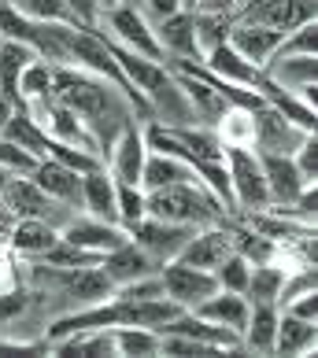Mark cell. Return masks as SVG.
Masks as SVG:
<instances>
[{"instance_id":"cell-1","label":"cell","mask_w":318,"mask_h":358,"mask_svg":"<svg viewBox=\"0 0 318 358\" xmlns=\"http://www.w3.org/2000/svg\"><path fill=\"white\" fill-rule=\"evenodd\" d=\"M144 215L159 222H178V225H215L230 215L215 200V192L204 181H181V185H163V189L144 192Z\"/></svg>"},{"instance_id":"cell-2","label":"cell","mask_w":318,"mask_h":358,"mask_svg":"<svg viewBox=\"0 0 318 358\" xmlns=\"http://www.w3.org/2000/svg\"><path fill=\"white\" fill-rule=\"evenodd\" d=\"M0 200H4V207L15 218H41V222L52 225V229H63L74 215H82V210H74L67 203L52 200L48 192H41L30 181V174H11L4 181V189H0Z\"/></svg>"},{"instance_id":"cell-3","label":"cell","mask_w":318,"mask_h":358,"mask_svg":"<svg viewBox=\"0 0 318 358\" xmlns=\"http://www.w3.org/2000/svg\"><path fill=\"white\" fill-rule=\"evenodd\" d=\"M222 163L230 174V189H233V210H267L270 196H267V181H263V166L259 155L241 144H226L222 148Z\"/></svg>"},{"instance_id":"cell-4","label":"cell","mask_w":318,"mask_h":358,"mask_svg":"<svg viewBox=\"0 0 318 358\" xmlns=\"http://www.w3.org/2000/svg\"><path fill=\"white\" fill-rule=\"evenodd\" d=\"M314 19H318V0H244L241 11L233 15V22L267 26L277 34H289Z\"/></svg>"},{"instance_id":"cell-5","label":"cell","mask_w":318,"mask_h":358,"mask_svg":"<svg viewBox=\"0 0 318 358\" xmlns=\"http://www.w3.org/2000/svg\"><path fill=\"white\" fill-rule=\"evenodd\" d=\"M307 129L293 126L282 111H274L270 103H263L259 111H251V152L256 155H293Z\"/></svg>"},{"instance_id":"cell-6","label":"cell","mask_w":318,"mask_h":358,"mask_svg":"<svg viewBox=\"0 0 318 358\" xmlns=\"http://www.w3.org/2000/svg\"><path fill=\"white\" fill-rule=\"evenodd\" d=\"M196 233V225H178V222H159V218H148L144 215L141 222L126 225V236L134 241L137 248H144L155 262H174L178 251L189 244V236Z\"/></svg>"},{"instance_id":"cell-7","label":"cell","mask_w":318,"mask_h":358,"mask_svg":"<svg viewBox=\"0 0 318 358\" xmlns=\"http://www.w3.org/2000/svg\"><path fill=\"white\" fill-rule=\"evenodd\" d=\"M159 281H163V296L170 303H178L181 310H193L196 303H204L207 296L219 292L215 273L185 266V262H167V266L159 270Z\"/></svg>"},{"instance_id":"cell-8","label":"cell","mask_w":318,"mask_h":358,"mask_svg":"<svg viewBox=\"0 0 318 358\" xmlns=\"http://www.w3.org/2000/svg\"><path fill=\"white\" fill-rule=\"evenodd\" d=\"M263 74L277 89L293 92L303 103L314 108V89H318V59L314 56H270L263 63Z\"/></svg>"},{"instance_id":"cell-9","label":"cell","mask_w":318,"mask_h":358,"mask_svg":"<svg viewBox=\"0 0 318 358\" xmlns=\"http://www.w3.org/2000/svg\"><path fill=\"white\" fill-rule=\"evenodd\" d=\"M230 255H233V236H230V229L222 222H215V225H200V229L189 236V244L178 251L174 262H185V266L215 273Z\"/></svg>"},{"instance_id":"cell-10","label":"cell","mask_w":318,"mask_h":358,"mask_svg":"<svg viewBox=\"0 0 318 358\" xmlns=\"http://www.w3.org/2000/svg\"><path fill=\"white\" fill-rule=\"evenodd\" d=\"M100 270H104V277H108L115 288H123V285L141 281V277H155L159 270H163V262H155L148 251L137 248L126 236L118 248H111V251H104V255H100Z\"/></svg>"},{"instance_id":"cell-11","label":"cell","mask_w":318,"mask_h":358,"mask_svg":"<svg viewBox=\"0 0 318 358\" xmlns=\"http://www.w3.org/2000/svg\"><path fill=\"white\" fill-rule=\"evenodd\" d=\"M100 22H108V26H111V41H118L123 48L137 52V56H144V59L163 63V52H159V45H155V34H152V26L144 22L141 11L118 4V8H111Z\"/></svg>"},{"instance_id":"cell-12","label":"cell","mask_w":318,"mask_h":358,"mask_svg":"<svg viewBox=\"0 0 318 358\" xmlns=\"http://www.w3.org/2000/svg\"><path fill=\"white\" fill-rule=\"evenodd\" d=\"M144 159H148V148H144V134L137 122H126V129L118 134L115 148L108 155V174L118 185H141V170H144Z\"/></svg>"},{"instance_id":"cell-13","label":"cell","mask_w":318,"mask_h":358,"mask_svg":"<svg viewBox=\"0 0 318 358\" xmlns=\"http://www.w3.org/2000/svg\"><path fill=\"white\" fill-rule=\"evenodd\" d=\"M60 236L67 244L89 251V255H104V251H111L126 241V229L123 225H111V222H100V218H89V215H74L60 229Z\"/></svg>"},{"instance_id":"cell-14","label":"cell","mask_w":318,"mask_h":358,"mask_svg":"<svg viewBox=\"0 0 318 358\" xmlns=\"http://www.w3.org/2000/svg\"><path fill=\"white\" fill-rule=\"evenodd\" d=\"M259 166H263V181H267L270 207H277V210L293 207L296 196L307 189V181L300 178L293 155H259Z\"/></svg>"},{"instance_id":"cell-15","label":"cell","mask_w":318,"mask_h":358,"mask_svg":"<svg viewBox=\"0 0 318 358\" xmlns=\"http://www.w3.org/2000/svg\"><path fill=\"white\" fill-rule=\"evenodd\" d=\"M152 34H155V45H159V52H163L167 63L170 59H196V63H204L200 48H196V34H193V11H174L170 19L155 22Z\"/></svg>"},{"instance_id":"cell-16","label":"cell","mask_w":318,"mask_h":358,"mask_svg":"<svg viewBox=\"0 0 318 358\" xmlns=\"http://www.w3.org/2000/svg\"><path fill=\"white\" fill-rule=\"evenodd\" d=\"M30 181H34L41 192H48L52 200H60V203H67V207H74V210H82V174H78V170H71V166H63V163H56V159L45 155L41 163L34 166Z\"/></svg>"},{"instance_id":"cell-17","label":"cell","mask_w":318,"mask_h":358,"mask_svg":"<svg viewBox=\"0 0 318 358\" xmlns=\"http://www.w3.org/2000/svg\"><path fill=\"white\" fill-rule=\"evenodd\" d=\"M204 67L222 78V82H230V85H241V89H251L256 92L259 82H263V67H256V63H248L244 56H237V52L230 45H219V48H211L207 56H204Z\"/></svg>"},{"instance_id":"cell-18","label":"cell","mask_w":318,"mask_h":358,"mask_svg":"<svg viewBox=\"0 0 318 358\" xmlns=\"http://www.w3.org/2000/svg\"><path fill=\"white\" fill-rule=\"evenodd\" d=\"M193 314H196V317H207V322H215V325H226V329H233V333H244L248 314H251V303L241 296V292L219 288L215 296H207L204 303H196Z\"/></svg>"},{"instance_id":"cell-19","label":"cell","mask_w":318,"mask_h":358,"mask_svg":"<svg viewBox=\"0 0 318 358\" xmlns=\"http://www.w3.org/2000/svg\"><path fill=\"white\" fill-rule=\"evenodd\" d=\"M282 37L285 34H277V30H267V26H251V22H233V30H230V48L237 52V56H244L248 63H256V67H263L270 56H274V48L282 45Z\"/></svg>"},{"instance_id":"cell-20","label":"cell","mask_w":318,"mask_h":358,"mask_svg":"<svg viewBox=\"0 0 318 358\" xmlns=\"http://www.w3.org/2000/svg\"><path fill=\"white\" fill-rule=\"evenodd\" d=\"M82 215L100 218L118 225V207H115V178L108 170H92V174H82Z\"/></svg>"},{"instance_id":"cell-21","label":"cell","mask_w":318,"mask_h":358,"mask_svg":"<svg viewBox=\"0 0 318 358\" xmlns=\"http://www.w3.org/2000/svg\"><path fill=\"white\" fill-rule=\"evenodd\" d=\"M37 59V52L22 41H11V37H0V96L11 100L15 108H22L19 100V74Z\"/></svg>"},{"instance_id":"cell-22","label":"cell","mask_w":318,"mask_h":358,"mask_svg":"<svg viewBox=\"0 0 318 358\" xmlns=\"http://www.w3.org/2000/svg\"><path fill=\"white\" fill-rule=\"evenodd\" d=\"M60 241V229H52L41 218H15L8 229V244L11 251H19L26 259H41L45 251Z\"/></svg>"},{"instance_id":"cell-23","label":"cell","mask_w":318,"mask_h":358,"mask_svg":"<svg viewBox=\"0 0 318 358\" xmlns=\"http://www.w3.org/2000/svg\"><path fill=\"white\" fill-rule=\"evenodd\" d=\"M181 181H200L193 163L185 159H174V155H159V152H148L144 159V170H141V189H163V185H181Z\"/></svg>"},{"instance_id":"cell-24","label":"cell","mask_w":318,"mask_h":358,"mask_svg":"<svg viewBox=\"0 0 318 358\" xmlns=\"http://www.w3.org/2000/svg\"><path fill=\"white\" fill-rule=\"evenodd\" d=\"M318 343V329L314 322H303V317L277 310V336H274V351L277 355H307Z\"/></svg>"},{"instance_id":"cell-25","label":"cell","mask_w":318,"mask_h":358,"mask_svg":"<svg viewBox=\"0 0 318 358\" xmlns=\"http://www.w3.org/2000/svg\"><path fill=\"white\" fill-rule=\"evenodd\" d=\"M274 336H277V307L259 303L248 314V325L241 333V351L251 355H274Z\"/></svg>"},{"instance_id":"cell-26","label":"cell","mask_w":318,"mask_h":358,"mask_svg":"<svg viewBox=\"0 0 318 358\" xmlns=\"http://www.w3.org/2000/svg\"><path fill=\"white\" fill-rule=\"evenodd\" d=\"M0 137H8L11 144H19L22 152H30L34 159H45L48 155V134L41 126H37V118L26 111V108H15L11 111V118H8V126H4V134Z\"/></svg>"},{"instance_id":"cell-27","label":"cell","mask_w":318,"mask_h":358,"mask_svg":"<svg viewBox=\"0 0 318 358\" xmlns=\"http://www.w3.org/2000/svg\"><path fill=\"white\" fill-rule=\"evenodd\" d=\"M282 281H285V266H277V262H259V266H251V273H248L244 299L251 303V307H259V303H270V307H277V292H282Z\"/></svg>"},{"instance_id":"cell-28","label":"cell","mask_w":318,"mask_h":358,"mask_svg":"<svg viewBox=\"0 0 318 358\" xmlns=\"http://www.w3.org/2000/svg\"><path fill=\"white\" fill-rule=\"evenodd\" d=\"M170 134L181 141V148L193 155V163H211L222 159V141L211 126H167Z\"/></svg>"},{"instance_id":"cell-29","label":"cell","mask_w":318,"mask_h":358,"mask_svg":"<svg viewBox=\"0 0 318 358\" xmlns=\"http://www.w3.org/2000/svg\"><path fill=\"white\" fill-rule=\"evenodd\" d=\"M233 30V15H219V11H193V34L200 56H207L211 48L226 45Z\"/></svg>"},{"instance_id":"cell-30","label":"cell","mask_w":318,"mask_h":358,"mask_svg":"<svg viewBox=\"0 0 318 358\" xmlns=\"http://www.w3.org/2000/svg\"><path fill=\"white\" fill-rule=\"evenodd\" d=\"M115 351L134 355V358H152V355H159V333L155 329H144V325H118Z\"/></svg>"},{"instance_id":"cell-31","label":"cell","mask_w":318,"mask_h":358,"mask_svg":"<svg viewBox=\"0 0 318 358\" xmlns=\"http://www.w3.org/2000/svg\"><path fill=\"white\" fill-rule=\"evenodd\" d=\"M48 159H56V163L78 170V174H92V170L104 166L100 155H92L85 148H78V144H63V141H48Z\"/></svg>"},{"instance_id":"cell-32","label":"cell","mask_w":318,"mask_h":358,"mask_svg":"<svg viewBox=\"0 0 318 358\" xmlns=\"http://www.w3.org/2000/svg\"><path fill=\"white\" fill-rule=\"evenodd\" d=\"M274 56H318V19L289 30L282 45L274 48Z\"/></svg>"},{"instance_id":"cell-33","label":"cell","mask_w":318,"mask_h":358,"mask_svg":"<svg viewBox=\"0 0 318 358\" xmlns=\"http://www.w3.org/2000/svg\"><path fill=\"white\" fill-rule=\"evenodd\" d=\"M52 89V63L45 59H34L30 67L19 74V100H37V96H48Z\"/></svg>"},{"instance_id":"cell-34","label":"cell","mask_w":318,"mask_h":358,"mask_svg":"<svg viewBox=\"0 0 318 358\" xmlns=\"http://www.w3.org/2000/svg\"><path fill=\"white\" fill-rule=\"evenodd\" d=\"M115 207H118V225H134L144 218V189L141 185H118L115 181Z\"/></svg>"},{"instance_id":"cell-35","label":"cell","mask_w":318,"mask_h":358,"mask_svg":"<svg viewBox=\"0 0 318 358\" xmlns=\"http://www.w3.org/2000/svg\"><path fill=\"white\" fill-rule=\"evenodd\" d=\"M19 15L34 19V22H63V26H74L71 11L63 0H22L19 4Z\"/></svg>"},{"instance_id":"cell-36","label":"cell","mask_w":318,"mask_h":358,"mask_svg":"<svg viewBox=\"0 0 318 358\" xmlns=\"http://www.w3.org/2000/svg\"><path fill=\"white\" fill-rule=\"evenodd\" d=\"M318 288V273L314 266H296V273L285 270V281H282V292H277V310L289 307L296 296H303V292H314Z\"/></svg>"},{"instance_id":"cell-37","label":"cell","mask_w":318,"mask_h":358,"mask_svg":"<svg viewBox=\"0 0 318 358\" xmlns=\"http://www.w3.org/2000/svg\"><path fill=\"white\" fill-rule=\"evenodd\" d=\"M248 273H251V262L244 259V255H233L222 262V266L215 270V281H219V288H226V292H241L244 296V288H248Z\"/></svg>"},{"instance_id":"cell-38","label":"cell","mask_w":318,"mask_h":358,"mask_svg":"<svg viewBox=\"0 0 318 358\" xmlns=\"http://www.w3.org/2000/svg\"><path fill=\"white\" fill-rule=\"evenodd\" d=\"M37 163H41V159H34L30 152H22L19 144H11L8 137H0V166H4L8 174H34Z\"/></svg>"},{"instance_id":"cell-39","label":"cell","mask_w":318,"mask_h":358,"mask_svg":"<svg viewBox=\"0 0 318 358\" xmlns=\"http://www.w3.org/2000/svg\"><path fill=\"white\" fill-rule=\"evenodd\" d=\"M293 163H296L300 178L307 181V185L318 181V134H307V137H303V144L293 152Z\"/></svg>"},{"instance_id":"cell-40","label":"cell","mask_w":318,"mask_h":358,"mask_svg":"<svg viewBox=\"0 0 318 358\" xmlns=\"http://www.w3.org/2000/svg\"><path fill=\"white\" fill-rule=\"evenodd\" d=\"M63 4H67V11H71V19H74L78 30H97L100 19H104V11H100L97 0H63Z\"/></svg>"},{"instance_id":"cell-41","label":"cell","mask_w":318,"mask_h":358,"mask_svg":"<svg viewBox=\"0 0 318 358\" xmlns=\"http://www.w3.org/2000/svg\"><path fill=\"white\" fill-rule=\"evenodd\" d=\"M137 11L144 15V22H148V26H155V22L170 19L174 11H181V0H141Z\"/></svg>"},{"instance_id":"cell-42","label":"cell","mask_w":318,"mask_h":358,"mask_svg":"<svg viewBox=\"0 0 318 358\" xmlns=\"http://www.w3.org/2000/svg\"><path fill=\"white\" fill-rule=\"evenodd\" d=\"M282 310L303 317V322H318V288H314V292H303V296H296V299L289 303V307H282Z\"/></svg>"},{"instance_id":"cell-43","label":"cell","mask_w":318,"mask_h":358,"mask_svg":"<svg viewBox=\"0 0 318 358\" xmlns=\"http://www.w3.org/2000/svg\"><path fill=\"white\" fill-rule=\"evenodd\" d=\"M244 0H196V11H219V15H237Z\"/></svg>"},{"instance_id":"cell-44","label":"cell","mask_w":318,"mask_h":358,"mask_svg":"<svg viewBox=\"0 0 318 358\" xmlns=\"http://www.w3.org/2000/svg\"><path fill=\"white\" fill-rule=\"evenodd\" d=\"M11 111H15V103L0 96V134H4V126H8V118H11Z\"/></svg>"},{"instance_id":"cell-45","label":"cell","mask_w":318,"mask_h":358,"mask_svg":"<svg viewBox=\"0 0 318 358\" xmlns=\"http://www.w3.org/2000/svg\"><path fill=\"white\" fill-rule=\"evenodd\" d=\"M97 4H100V11H104V15H108V11H111V8H118L123 0H97Z\"/></svg>"},{"instance_id":"cell-46","label":"cell","mask_w":318,"mask_h":358,"mask_svg":"<svg viewBox=\"0 0 318 358\" xmlns=\"http://www.w3.org/2000/svg\"><path fill=\"white\" fill-rule=\"evenodd\" d=\"M181 11H196V0H181Z\"/></svg>"},{"instance_id":"cell-47","label":"cell","mask_w":318,"mask_h":358,"mask_svg":"<svg viewBox=\"0 0 318 358\" xmlns=\"http://www.w3.org/2000/svg\"><path fill=\"white\" fill-rule=\"evenodd\" d=\"M123 8H134V11H137V8H141V0H123Z\"/></svg>"},{"instance_id":"cell-48","label":"cell","mask_w":318,"mask_h":358,"mask_svg":"<svg viewBox=\"0 0 318 358\" xmlns=\"http://www.w3.org/2000/svg\"><path fill=\"white\" fill-rule=\"evenodd\" d=\"M8 178H11V174H8L4 166H0V189H4V181H8Z\"/></svg>"}]
</instances>
